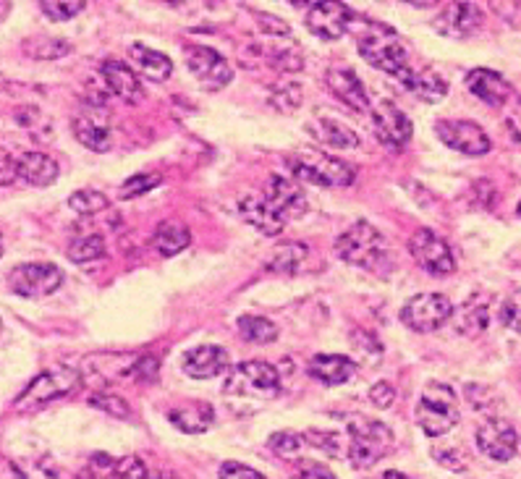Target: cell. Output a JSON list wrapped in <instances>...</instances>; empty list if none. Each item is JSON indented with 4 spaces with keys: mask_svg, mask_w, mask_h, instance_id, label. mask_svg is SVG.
I'll list each match as a JSON object with an SVG mask.
<instances>
[{
    "mask_svg": "<svg viewBox=\"0 0 521 479\" xmlns=\"http://www.w3.org/2000/svg\"><path fill=\"white\" fill-rule=\"evenodd\" d=\"M336 254L343 262L362 270H372V273L388 270V247H385L383 233L367 220H359L338 236Z\"/></svg>",
    "mask_w": 521,
    "mask_h": 479,
    "instance_id": "cell-1",
    "label": "cell"
},
{
    "mask_svg": "<svg viewBox=\"0 0 521 479\" xmlns=\"http://www.w3.org/2000/svg\"><path fill=\"white\" fill-rule=\"evenodd\" d=\"M291 173L302 181L317 186H328V189H343V186L354 184L357 171L341 158H333L330 152L315 150V147H299V150L288 158Z\"/></svg>",
    "mask_w": 521,
    "mask_h": 479,
    "instance_id": "cell-2",
    "label": "cell"
},
{
    "mask_svg": "<svg viewBox=\"0 0 521 479\" xmlns=\"http://www.w3.org/2000/svg\"><path fill=\"white\" fill-rule=\"evenodd\" d=\"M414 417H417V425L422 427V432L430 438H440V435L451 432L453 427L459 425L461 417L459 398H456L451 385L427 383L425 391L419 393Z\"/></svg>",
    "mask_w": 521,
    "mask_h": 479,
    "instance_id": "cell-3",
    "label": "cell"
},
{
    "mask_svg": "<svg viewBox=\"0 0 521 479\" xmlns=\"http://www.w3.org/2000/svg\"><path fill=\"white\" fill-rule=\"evenodd\" d=\"M223 393L236 398H252V401H270L281 393V375L273 364L262 359H249V362L236 364L228 372Z\"/></svg>",
    "mask_w": 521,
    "mask_h": 479,
    "instance_id": "cell-4",
    "label": "cell"
},
{
    "mask_svg": "<svg viewBox=\"0 0 521 479\" xmlns=\"http://www.w3.org/2000/svg\"><path fill=\"white\" fill-rule=\"evenodd\" d=\"M79 383H82V372L74 370V367H55V370L42 372L16 396L14 411L32 414V411L58 401V398L71 396L79 388Z\"/></svg>",
    "mask_w": 521,
    "mask_h": 479,
    "instance_id": "cell-5",
    "label": "cell"
},
{
    "mask_svg": "<svg viewBox=\"0 0 521 479\" xmlns=\"http://www.w3.org/2000/svg\"><path fill=\"white\" fill-rule=\"evenodd\" d=\"M393 448L391 427L380 419L354 417L349 422V459L357 469H370Z\"/></svg>",
    "mask_w": 521,
    "mask_h": 479,
    "instance_id": "cell-6",
    "label": "cell"
},
{
    "mask_svg": "<svg viewBox=\"0 0 521 479\" xmlns=\"http://www.w3.org/2000/svg\"><path fill=\"white\" fill-rule=\"evenodd\" d=\"M357 45L362 58L370 63L372 69L396 76L406 66L404 42L398 40L396 32L385 24H372V27L364 29Z\"/></svg>",
    "mask_w": 521,
    "mask_h": 479,
    "instance_id": "cell-7",
    "label": "cell"
},
{
    "mask_svg": "<svg viewBox=\"0 0 521 479\" xmlns=\"http://www.w3.org/2000/svg\"><path fill=\"white\" fill-rule=\"evenodd\" d=\"M63 286V270L53 262H27L8 273V288L24 299H42Z\"/></svg>",
    "mask_w": 521,
    "mask_h": 479,
    "instance_id": "cell-8",
    "label": "cell"
},
{
    "mask_svg": "<svg viewBox=\"0 0 521 479\" xmlns=\"http://www.w3.org/2000/svg\"><path fill=\"white\" fill-rule=\"evenodd\" d=\"M453 317V304L443 294H417L401 309V320L406 328L417 330V333H432V330L443 328Z\"/></svg>",
    "mask_w": 521,
    "mask_h": 479,
    "instance_id": "cell-9",
    "label": "cell"
},
{
    "mask_svg": "<svg viewBox=\"0 0 521 479\" xmlns=\"http://www.w3.org/2000/svg\"><path fill=\"white\" fill-rule=\"evenodd\" d=\"M409 252H412L414 262H417L425 273L435 275V278L451 275L453 270H456V260H453L451 247L440 239L438 233L430 231V228H419V231L412 233Z\"/></svg>",
    "mask_w": 521,
    "mask_h": 479,
    "instance_id": "cell-10",
    "label": "cell"
},
{
    "mask_svg": "<svg viewBox=\"0 0 521 479\" xmlns=\"http://www.w3.org/2000/svg\"><path fill=\"white\" fill-rule=\"evenodd\" d=\"M372 121H375V134H378L380 144L388 150L401 152L412 139V121L391 100H378L372 105Z\"/></svg>",
    "mask_w": 521,
    "mask_h": 479,
    "instance_id": "cell-11",
    "label": "cell"
},
{
    "mask_svg": "<svg viewBox=\"0 0 521 479\" xmlns=\"http://www.w3.org/2000/svg\"><path fill=\"white\" fill-rule=\"evenodd\" d=\"M438 137L443 139V144H448L451 150L464 152V155H472V158H480L487 155L493 142L485 134L480 124L474 121H461V118H451V121H438L435 124Z\"/></svg>",
    "mask_w": 521,
    "mask_h": 479,
    "instance_id": "cell-12",
    "label": "cell"
},
{
    "mask_svg": "<svg viewBox=\"0 0 521 479\" xmlns=\"http://www.w3.org/2000/svg\"><path fill=\"white\" fill-rule=\"evenodd\" d=\"M186 66L205 89H223L234 79V71H231L226 58L218 50L205 48V45L186 48Z\"/></svg>",
    "mask_w": 521,
    "mask_h": 479,
    "instance_id": "cell-13",
    "label": "cell"
},
{
    "mask_svg": "<svg viewBox=\"0 0 521 479\" xmlns=\"http://www.w3.org/2000/svg\"><path fill=\"white\" fill-rule=\"evenodd\" d=\"M262 199H265L286 223L291 218H302V215L307 213V197H304L302 186L288 176H270L268 184H265V192H262Z\"/></svg>",
    "mask_w": 521,
    "mask_h": 479,
    "instance_id": "cell-14",
    "label": "cell"
},
{
    "mask_svg": "<svg viewBox=\"0 0 521 479\" xmlns=\"http://www.w3.org/2000/svg\"><path fill=\"white\" fill-rule=\"evenodd\" d=\"M354 11L343 3H312L307 11V27L323 40H341L349 32Z\"/></svg>",
    "mask_w": 521,
    "mask_h": 479,
    "instance_id": "cell-15",
    "label": "cell"
},
{
    "mask_svg": "<svg viewBox=\"0 0 521 479\" xmlns=\"http://www.w3.org/2000/svg\"><path fill=\"white\" fill-rule=\"evenodd\" d=\"M516 430L508 425L506 419H487L485 425H480L477 430V448L480 453H485L487 459L493 461H511L516 456Z\"/></svg>",
    "mask_w": 521,
    "mask_h": 479,
    "instance_id": "cell-16",
    "label": "cell"
},
{
    "mask_svg": "<svg viewBox=\"0 0 521 479\" xmlns=\"http://www.w3.org/2000/svg\"><path fill=\"white\" fill-rule=\"evenodd\" d=\"M325 84H328L330 95L338 97L346 108L359 110V113L370 110V95H367L362 79L349 66H330L325 71Z\"/></svg>",
    "mask_w": 521,
    "mask_h": 479,
    "instance_id": "cell-17",
    "label": "cell"
},
{
    "mask_svg": "<svg viewBox=\"0 0 521 479\" xmlns=\"http://www.w3.org/2000/svg\"><path fill=\"white\" fill-rule=\"evenodd\" d=\"M396 79L409 95L419 97V100H425V103H440V100L448 95L446 79L432 69H412V66H404V69L396 74Z\"/></svg>",
    "mask_w": 521,
    "mask_h": 479,
    "instance_id": "cell-18",
    "label": "cell"
},
{
    "mask_svg": "<svg viewBox=\"0 0 521 479\" xmlns=\"http://www.w3.org/2000/svg\"><path fill=\"white\" fill-rule=\"evenodd\" d=\"M100 108H92V110H84L79 116L74 118V137L92 152H108L113 147V131H110L108 121H105L100 113Z\"/></svg>",
    "mask_w": 521,
    "mask_h": 479,
    "instance_id": "cell-19",
    "label": "cell"
},
{
    "mask_svg": "<svg viewBox=\"0 0 521 479\" xmlns=\"http://www.w3.org/2000/svg\"><path fill=\"white\" fill-rule=\"evenodd\" d=\"M464 82L477 100L493 105V108H503L511 97V84L493 69H472Z\"/></svg>",
    "mask_w": 521,
    "mask_h": 479,
    "instance_id": "cell-20",
    "label": "cell"
},
{
    "mask_svg": "<svg viewBox=\"0 0 521 479\" xmlns=\"http://www.w3.org/2000/svg\"><path fill=\"white\" fill-rule=\"evenodd\" d=\"M228 364H231V356L220 346H197V349L184 356V372L194 377V380L218 377L220 372L228 370Z\"/></svg>",
    "mask_w": 521,
    "mask_h": 479,
    "instance_id": "cell-21",
    "label": "cell"
},
{
    "mask_svg": "<svg viewBox=\"0 0 521 479\" xmlns=\"http://www.w3.org/2000/svg\"><path fill=\"white\" fill-rule=\"evenodd\" d=\"M482 24V11L474 3H448L438 16V29L448 37H469Z\"/></svg>",
    "mask_w": 521,
    "mask_h": 479,
    "instance_id": "cell-22",
    "label": "cell"
},
{
    "mask_svg": "<svg viewBox=\"0 0 521 479\" xmlns=\"http://www.w3.org/2000/svg\"><path fill=\"white\" fill-rule=\"evenodd\" d=\"M100 76H103L110 95L121 97L124 103H139L142 100V84H139L134 69H129L124 61H105L100 66Z\"/></svg>",
    "mask_w": 521,
    "mask_h": 479,
    "instance_id": "cell-23",
    "label": "cell"
},
{
    "mask_svg": "<svg viewBox=\"0 0 521 479\" xmlns=\"http://www.w3.org/2000/svg\"><path fill=\"white\" fill-rule=\"evenodd\" d=\"M239 215L247 220L249 226L257 228L262 236H278L283 231V226H286V220L275 213L265 199L254 197V194L239 199Z\"/></svg>",
    "mask_w": 521,
    "mask_h": 479,
    "instance_id": "cell-24",
    "label": "cell"
},
{
    "mask_svg": "<svg viewBox=\"0 0 521 479\" xmlns=\"http://www.w3.org/2000/svg\"><path fill=\"white\" fill-rule=\"evenodd\" d=\"M137 359L139 356H126V354L90 356L87 364H84V372L90 370L100 383H108V385L116 383V380H124V377H134V380H137Z\"/></svg>",
    "mask_w": 521,
    "mask_h": 479,
    "instance_id": "cell-25",
    "label": "cell"
},
{
    "mask_svg": "<svg viewBox=\"0 0 521 479\" xmlns=\"http://www.w3.org/2000/svg\"><path fill=\"white\" fill-rule=\"evenodd\" d=\"M357 372V362L341 354H317L309 362V375L323 385H343Z\"/></svg>",
    "mask_w": 521,
    "mask_h": 479,
    "instance_id": "cell-26",
    "label": "cell"
},
{
    "mask_svg": "<svg viewBox=\"0 0 521 479\" xmlns=\"http://www.w3.org/2000/svg\"><path fill=\"white\" fill-rule=\"evenodd\" d=\"M16 171H19L21 181H27L29 186H50L58 178L61 168L48 152H24L16 160Z\"/></svg>",
    "mask_w": 521,
    "mask_h": 479,
    "instance_id": "cell-27",
    "label": "cell"
},
{
    "mask_svg": "<svg viewBox=\"0 0 521 479\" xmlns=\"http://www.w3.org/2000/svg\"><path fill=\"white\" fill-rule=\"evenodd\" d=\"M192 244V231L181 223V220H163L155 233H152V249L163 257L184 252Z\"/></svg>",
    "mask_w": 521,
    "mask_h": 479,
    "instance_id": "cell-28",
    "label": "cell"
},
{
    "mask_svg": "<svg viewBox=\"0 0 521 479\" xmlns=\"http://www.w3.org/2000/svg\"><path fill=\"white\" fill-rule=\"evenodd\" d=\"M129 58L131 63L142 71V76H147L150 82H165V79L173 74V63L168 55L160 53V50L144 48L139 42H134L129 48Z\"/></svg>",
    "mask_w": 521,
    "mask_h": 479,
    "instance_id": "cell-29",
    "label": "cell"
},
{
    "mask_svg": "<svg viewBox=\"0 0 521 479\" xmlns=\"http://www.w3.org/2000/svg\"><path fill=\"white\" fill-rule=\"evenodd\" d=\"M173 425L179 427L181 432H189V435H199V432H207L215 422V411L210 404H202V401H194L189 406H179L168 414Z\"/></svg>",
    "mask_w": 521,
    "mask_h": 479,
    "instance_id": "cell-30",
    "label": "cell"
},
{
    "mask_svg": "<svg viewBox=\"0 0 521 479\" xmlns=\"http://www.w3.org/2000/svg\"><path fill=\"white\" fill-rule=\"evenodd\" d=\"M312 134L317 137V142L328 144L333 150H357L359 147L357 131H351L336 118H317L312 124Z\"/></svg>",
    "mask_w": 521,
    "mask_h": 479,
    "instance_id": "cell-31",
    "label": "cell"
},
{
    "mask_svg": "<svg viewBox=\"0 0 521 479\" xmlns=\"http://www.w3.org/2000/svg\"><path fill=\"white\" fill-rule=\"evenodd\" d=\"M487 322H490V309H487V299L482 296H472L464 307L459 309V317H456V330L461 336L477 338L487 330Z\"/></svg>",
    "mask_w": 521,
    "mask_h": 479,
    "instance_id": "cell-32",
    "label": "cell"
},
{
    "mask_svg": "<svg viewBox=\"0 0 521 479\" xmlns=\"http://www.w3.org/2000/svg\"><path fill=\"white\" fill-rule=\"evenodd\" d=\"M309 257V249L304 244H283L273 252L268 262V270L275 275H294L302 270L304 260Z\"/></svg>",
    "mask_w": 521,
    "mask_h": 479,
    "instance_id": "cell-33",
    "label": "cell"
},
{
    "mask_svg": "<svg viewBox=\"0 0 521 479\" xmlns=\"http://www.w3.org/2000/svg\"><path fill=\"white\" fill-rule=\"evenodd\" d=\"M105 239L100 233H87V236H76L69 244V260L76 265H90V262L103 260L105 257Z\"/></svg>",
    "mask_w": 521,
    "mask_h": 479,
    "instance_id": "cell-34",
    "label": "cell"
},
{
    "mask_svg": "<svg viewBox=\"0 0 521 479\" xmlns=\"http://www.w3.org/2000/svg\"><path fill=\"white\" fill-rule=\"evenodd\" d=\"M24 53L40 58V61H55V58L71 53V42L58 40V37H32L24 42Z\"/></svg>",
    "mask_w": 521,
    "mask_h": 479,
    "instance_id": "cell-35",
    "label": "cell"
},
{
    "mask_svg": "<svg viewBox=\"0 0 521 479\" xmlns=\"http://www.w3.org/2000/svg\"><path fill=\"white\" fill-rule=\"evenodd\" d=\"M239 333L241 338L249 343H270L278 338V328H275L273 322L265 320V317H252V315L239 317Z\"/></svg>",
    "mask_w": 521,
    "mask_h": 479,
    "instance_id": "cell-36",
    "label": "cell"
},
{
    "mask_svg": "<svg viewBox=\"0 0 521 479\" xmlns=\"http://www.w3.org/2000/svg\"><path fill=\"white\" fill-rule=\"evenodd\" d=\"M69 207L76 215H97L108 210V197L95 189H79L69 197Z\"/></svg>",
    "mask_w": 521,
    "mask_h": 479,
    "instance_id": "cell-37",
    "label": "cell"
},
{
    "mask_svg": "<svg viewBox=\"0 0 521 479\" xmlns=\"http://www.w3.org/2000/svg\"><path fill=\"white\" fill-rule=\"evenodd\" d=\"M16 121L32 134L35 139H50L53 137V124L50 118L42 113L40 108H21L16 110Z\"/></svg>",
    "mask_w": 521,
    "mask_h": 479,
    "instance_id": "cell-38",
    "label": "cell"
},
{
    "mask_svg": "<svg viewBox=\"0 0 521 479\" xmlns=\"http://www.w3.org/2000/svg\"><path fill=\"white\" fill-rule=\"evenodd\" d=\"M76 479H118V459L108 453H95L82 466V472L76 474Z\"/></svg>",
    "mask_w": 521,
    "mask_h": 479,
    "instance_id": "cell-39",
    "label": "cell"
},
{
    "mask_svg": "<svg viewBox=\"0 0 521 479\" xmlns=\"http://www.w3.org/2000/svg\"><path fill=\"white\" fill-rule=\"evenodd\" d=\"M40 8L50 21H69L82 14L87 3L84 0H42Z\"/></svg>",
    "mask_w": 521,
    "mask_h": 479,
    "instance_id": "cell-40",
    "label": "cell"
},
{
    "mask_svg": "<svg viewBox=\"0 0 521 479\" xmlns=\"http://www.w3.org/2000/svg\"><path fill=\"white\" fill-rule=\"evenodd\" d=\"M270 448H273L278 456H286V459H291V456H299V453L307 448V438H304L302 432H275L273 438H270Z\"/></svg>",
    "mask_w": 521,
    "mask_h": 479,
    "instance_id": "cell-41",
    "label": "cell"
},
{
    "mask_svg": "<svg viewBox=\"0 0 521 479\" xmlns=\"http://www.w3.org/2000/svg\"><path fill=\"white\" fill-rule=\"evenodd\" d=\"M163 178L158 173H137V176L126 178L124 184H121V199H134V197H142V194H150L155 186H160Z\"/></svg>",
    "mask_w": 521,
    "mask_h": 479,
    "instance_id": "cell-42",
    "label": "cell"
},
{
    "mask_svg": "<svg viewBox=\"0 0 521 479\" xmlns=\"http://www.w3.org/2000/svg\"><path fill=\"white\" fill-rule=\"evenodd\" d=\"M90 404L100 411H108L110 417H129V406L124 398L113 396L110 391H97L90 396Z\"/></svg>",
    "mask_w": 521,
    "mask_h": 479,
    "instance_id": "cell-43",
    "label": "cell"
},
{
    "mask_svg": "<svg viewBox=\"0 0 521 479\" xmlns=\"http://www.w3.org/2000/svg\"><path fill=\"white\" fill-rule=\"evenodd\" d=\"M304 438H307V445L317 448V451L328 453V456H341V440H338L336 432H304Z\"/></svg>",
    "mask_w": 521,
    "mask_h": 479,
    "instance_id": "cell-44",
    "label": "cell"
},
{
    "mask_svg": "<svg viewBox=\"0 0 521 479\" xmlns=\"http://www.w3.org/2000/svg\"><path fill=\"white\" fill-rule=\"evenodd\" d=\"M150 477V469L144 466V461L139 456H124L118 459V479H147Z\"/></svg>",
    "mask_w": 521,
    "mask_h": 479,
    "instance_id": "cell-45",
    "label": "cell"
},
{
    "mask_svg": "<svg viewBox=\"0 0 521 479\" xmlns=\"http://www.w3.org/2000/svg\"><path fill=\"white\" fill-rule=\"evenodd\" d=\"M220 479H268V477L247 464H239V461H226V464L220 466Z\"/></svg>",
    "mask_w": 521,
    "mask_h": 479,
    "instance_id": "cell-46",
    "label": "cell"
},
{
    "mask_svg": "<svg viewBox=\"0 0 521 479\" xmlns=\"http://www.w3.org/2000/svg\"><path fill=\"white\" fill-rule=\"evenodd\" d=\"M503 325L521 336V294L511 296V299L503 304Z\"/></svg>",
    "mask_w": 521,
    "mask_h": 479,
    "instance_id": "cell-47",
    "label": "cell"
},
{
    "mask_svg": "<svg viewBox=\"0 0 521 479\" xmlns=\"http://www.w3.org/2000/svg\"><path fill=\"white\" fill-rule=\"evenodd\" d=\"M370 401L378 409H391V404L396 401V391H393L391 383H375L370 388Z\"/></svg>",
    "mask_w": 521,
    "mask_h": 479,
    "instance_id": "cell-48",
    "label": "cell"
},
{
    "mask_svg": "<svg viewBox=\"0 0 521 479\" xmlns=\"http://www.w3.org/2000/svg\"><path fill=\"white\" fill-rule=\"evenodd\" d=\"M16 178H19V171H16V160L11 158L3 147H0V186L14 184Z\"/></svg>",
    "mask_w": 521,
    "mask_h": 479,
    "instance_id": "cell-49",
    "label": "cell"
},
{
    "mask_svg": "<svg viewBox=\"0 0 521 479\" xmlns=\"http://www.w3.org/2000/svg\"><path fill=\"white\" fill-rule=\"evenodd\" d=\"M291 479H338V477L333 472H328L325 466L302 464L299 466V472H296Z\"/></svg>",
    "mask_w": 521,
    "mask_h": 479,
    "instance_id": "cell-50",
    "label": "cell"
},
{
    "mask_svg": "<svg viewBox=\"0 0 521 479\" xmlns=\"http://www.w3.org/2000/svg\"><path fill=\"white\" fill-rule=\"evenodd\" d=\"M506 126L511 129V137L521 142V110H516V113H511V116L506 118Z\"/></svg>",
    "mask_w": 521,
    "mask_h": 479,
    "instance_id": "cell-51",
    "label": "cell"
},
{
    "mask_svg": "<svg viewBox=\"0 0 521 479\" xmlns=\"http://www.w3.org/2000/svg\"><path fill=\"white\" fill-rule=\"evenodd\" d=\"M375 479H409V477H406V474H401V472H393V469H391V472H383L380 477H375Z\"/></svg>",
    "mask_w": 521,
    "mask_h": 479,
    "instance_id": "cell-52",
    "label": "cell"
},
{
    "mask_svg": "<svg viewBox=\"0 0 521 479\" xmlns=\"http://www.w3.org/2000/svg\"><path fill=\"white\" fill-rule=\"evenodd\" d=\"M147 479H171V477H165L163 472H152V469H150V477H147Z\"/></svg>",
    "mask_w": 521,
    "mask_h": 479,
    "instance_id": "cell-53",
    "label": "cell"
},
{
    "mask_svg": "<svg viewBox=\"0 0 521 479\" xmlns=\"http://www.w3.org/2000/svg\"><path fill=\"white\" fill-rule=\"evenodd\" d=\"M0 257H3V244H0Z\"/></svg>",
    "mask_w": 521,
    "mask_h": 479,
    "instance_id": "cell-54",
    "label": "cell"
},
{
    "mask_svg": "<svg viewBox=\"0 0 521 479\" xmlns=\"http://www.w3.org/2000/svg\"><path fill=\"white\" fill-rule=\"evenodd\" d=\"M519 218H521V202H519Z\"/></svg>",
    "mask_w": 521,
    "mask_h": 479,
    "instance_id": "cell-55",
    "label": "cell"
},
{
    "mask_svg": "<svg viewBox=\"0 0 521 479\" xmlns=\"http://www.w3.org/2000/svg\"><path fill=\"white\" fill-rule=\"evenodd\" d=\"M0 328H3V325H0Z\"/></svg>",
    "mask_w": 521,
    "mask_h": 479,
    "instance_id": "cell-56",
    "label": "cell"
}]
</instances>
